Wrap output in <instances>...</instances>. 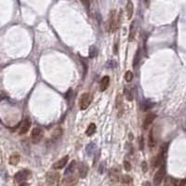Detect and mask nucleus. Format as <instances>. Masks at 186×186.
<instances>
[{
    "instance_id": "nucleus-23",
    "label": "nucleus",
    "mask_w": 186,
    "mask_h": 186,
    "mask_svg": "<svg viewBox=\"0 0 186 186\" xmlns=\"http://www.w3.org/2000/svg\"><path fill=\"white\" fill-rule=\"evenodd\" d=\"M139 62H140V48L137 50L136 54H135L134 60H133V66H134V67H136V66L138 65Z\"/></svg>"
},
{
    "instance_id": "nucleus-18",
    "label": "nucleus",
    "mask_w": 186,
    "mask_h": 186,
    "mask_svg": "<svg viewBox=\"0 0 186 186\" xmlns=\"http://www.w3.org/2000/svg\"><path fill=\"white\" fill-rule=\"evenodd\" d=\"M75 161H72L70 164H69V166L67 167V168L65 170V172H64V175H70L74 170V167H75Z\"/></svg>"
},
{
    "instance_id": "nucleus-10",
    "label": "nucleus",
    "mask_w": 186,
    "mask_h": 186,
    "mask_svg": "<svg viewBox=\"0 0 186 186\" xmlns=\"http://www.w3.org/2000/svg\"><path fill=\"white\" fill-rule=\"evenodd\" d=\"M68 159H69V156H68V155L63 156L62 159H60V160H59V161H57V162L53 165V168H55V170H60V168H62L63 167L66 166L67 162H68Z\"/></svg>"
},
{
    "instance_id": "nucleus-17",
    "label": "nucleus",
    "mask_w": 186,
    "mask_h": 186,
    "mask_svg": "<svg viewBox=\"0 0 186 186\" xmlns=\"http://www.w3.org/2000/svg\"><path fill=\"white\" fill-rule=\"evenodd\" d=\"M62 133V129H61V128H57V129L53 131V133H52V135H51V140H52V141H57L59 138L61 137Z\"/></svg>"
},
{
    "instance_id": "nucleus-14",
    "label": "nucleus",
    "mask_w": 186,
    "mask_h": 186,
    "mask_svg": "<svg viewBox=\"0 0 186 186\" xmlns=\"http://www.w3.org/2000/svg\"><path fill=\"white\" fill-rule=\"evenodd\" d=\"M119 175H120V167H113L111 170H110V176H111V179L114 180L115 182H116L119 178Z\"/></svg>"
},
{
    "instance_id": "nucleus-3",
    "label": "nucleus",
    "mask_w": 186,
    "mask_h": 186,
    "mask_svg": "<svg viewBox=\"0 0 186 186\" xmlns=\"http://www.w3.org/2000/svg\"><path fill=\"white\" fill-rule=\"evenodd\" d=\"M91 103V96L89 93H84L79 99V107L81 110H86Z\"/></svg>"
},
{
    "instance_id": "nucleus-8",
    "label": "nucleus",
    "mask_w": 186,
    "mask_h": 186,
    "mask_svg": "<svg viewBox=\"0 0 186 186\" xmlns=\"http://www.w3.org/2000/svg\"><path fill=\"white\" fill-rule=\"evenodd\" d=\"M155 115L154 114V113H150V114H148L147 115H146V117L144 118V121H143V125H142V126H143V129H147L148 128H149V126L153 123V121L155 120Z\"/></svg>"
},
{
    "instance_id": "nucleus-33",
    "label": "nucleus",
    "mask_w": 186,
    "mask_h": 186,
    "mask_svg": "<svg viewBox=\"0 0 186 186\" xmlns=\"http://www.w3.org/2000/svg\"><path fill=\"white\" fill-rule=\"evenodd\" d=\"M142 186H152V185H151V183H150V182H146L143 183V185H142Z\"/></svg>"
},
{
    "instance_id": "nucleus-21",
    "label": "nucleus",
    "mask_w": 186,
    "mask_h": 186,
    "mask_svg": "<svg viewBox=\"0 0 186 186\" xmlns=\"http://www.w3.org/2000/svg\"><path fill=\"white\" fill-rule=\"evenodd\" d=\"M77 182V178H74V177H70V178H67V179L65 180V184L69 185V186L74 185Z\"/></svg>"
},
{
    "instance_id": "nucleus-28",
    "label": "nucleus",
    "mask_w": 186,
    "mask_h": 186,
    "mask_svg": "<svg viewBox=\"0 0 186 186\" xmlns=\"http://www.w3.org/2000/svg\"><path fill=\"white\" fill-rule=\"evenodd\" d=\"M121 105H122V96L117 95V97H116V107L120 108Z\"/></svg>"
},
{
    "instance_id": "nucleus-35",
    "label": "nucleus",
    "mask_w": 186,
    "mask_h": 186,
    "mask_svg": "<svg viewBox=\"0 0 186 186\" xmlns=\"http://www.w3.org/2000/svg\"><path fill=\"white\" fill-rule=\"evenodd\" d=\"M20 186H30V185L28 183H26V182H22Z\"/></svg>"
},
{
    "instance_id": "nucleus-2",
    "label": "nucleus",
    "mask_w": 186,
    "mask_h": 186,
    "mask_svg": "<svg viewBox=\"0 0 186 186\" xmlns=\"http://www.w3.org/2000/svg\"><path fill=\"white\" fill-rule=\"evenodd\" d=\"M30 177H31V171L27 170H22L18 171L14 175V180L17 182H23L24 181L28 180Z\"/></svg>"
},
{
    "instance_id": "nucleus-11",
    "label": "nucleus",
    "mask_w": 186,
    "mask_h": 186,
    "mask_svg": "<svg viewBox=\"0 0 186 186\" xmlns=\"http://www.w3.org/2000/svg\"><path fill=\"white\" fill-rule=\"evenodd\" d=\"M109 84H110V77L108 75H105L100 80V91H104L105 89H107V88L109 87Z\"/></svg>"
},
{
    "instance_id": "nucleus-26",
    "label": "nucleus",
    "mask_w": 186,
    "mask_h": 186,
    "mask_svg": "<svg viewBox=\"0 0 186 186\" xmlns=\"http://www.w3.org/2000/svg\"><path fill=\"white\" fill-rule=\"evenodd\" d=\"M125 95L129 100H133V94H132V91L130 89H125Z\"/></svg>"
},
{
    "instance_id": "nucleus-25",
    "label": "nucleus",
    "mask_w": 186,
    "mask_h": 186,
    "mask_svg": "<svg viewBox=\"0 0 186 186\" xmlns=\"http://www.w3.org/2000/svg\"><path fill=\"white\" fill-rule=\"evenodd\" d=\"M133 77L134 75H133L132 72H130V71H126V73L125 74V79L126 82H131L133 79Z\"/></svg>"
},
{
    "instance_id": "nucleus-19",
    "label": "nucleus",
    "mask_w": 186,
    "mask_h": 186,
    "mask_svg": "<svg viewBox=\"0 0 186 186\" xmlns=\"http://www.w3.org/2000/svg\"><path fill=\"white\" fill-rule=\"evenodd\" d=\"M95 131H96V125L92 123L88 126V129L86 130V134L88 135V136H91V135L95 133Z\"/></svg>"
},
{
    "instance_id": "nucleus-6",
    "label": "nucleus",
    "mask_w": 186,
    "mask_h": 186,
    "mask_svg": "<svg viewBox=\"0 0 186 186\" xmlns=\"http://www.w3.org/2000/svg\"><path fill=\"white\" fill-rule=\"evenodd\" d=\"M30 126H31V120L29 119V118H25L24 120L22 121V123L19 126V133L21 135L27 133L30 129Z\"/></svg>"
},
{
    "instance_id": "nucleus-29",
    "label": "nucleus",
    "mask_w": 186,
    "mask_h": 186,
    "mask_svg": "<svg viewBox=\"0 0 186 186\" xmlns=\"http://www.w3.org/2000/svg\"><path fill=\"white\" fill-rule=\"evenodd\" d=\"M124 167H125V170L126 171H129L131 170V165L129 161H125L124 162Z\"/></svg>"
},
{
    "instance_id": "nucleus-4",
    "label": "nucleus",
    "mask_w": 186,
    "mask_h": 186,
    "mask_svg": "<svg viewBox=\"0 0 186 186\" xmlns=\"http://www.w3.org/2000/svg\"><path fill=\"white\" fill-rule=\"evenodd\" d=\"M165 174H166V167L164 165H162V167L156 171V173L155 174V177H154V184L155 186H158L162 182Z\"/></svg>"
},
{
    "instance_id": "nucleus-31",
    "label": "nucleus",
    "mask_w": 186,
    "mask_h": 186,
    "mask_svg": "<svg viewBox=\"0 0 186 186\" xmlns=\"http://www.w3.org/2000/svg\"><path fill=\"white\" fill-rule=\"evenodd\" d=\"M81 2L86 6L87 8L89 7V0H81Z\"/></svg>"
},
{
    "instance_id": "nucleus-12",
    "label": "nucleus",
    "mask_w": 186,
    "mask_h": 186,
    "mask_svg": "<svg viewBox=\"0 0 186 186\" xmlns=\"http://www.w3.org/2000/svg\"><path fill=\"white\" fill-rule=\"evenodd\" d=\"M155 128L152 129L151 131H150V135H149V138H148V144H149V147L150 148H154L156 144V140L155 138Z\"/></svg>"
},
{
    "instance_id": "nucleus-20",
    "label": "nucleus",
    "mask_w": 186,
    "mask_h": 186,
    "mask_svg": "<svg viewBox=\"0 0 186 186\" xmlns=\"http://www.w3.org/2000/svg\"><path fill=\"white\" fill-rule=\"evenodd\" d=\"M20 162V155H13L10 157V164L12 166H16Z\"/></svg>"
},
{
    "instance_id": "nucleus-32",
    "label": "nucleus",
    "mask_w": 186,
    "mask_h": 186,
    "mask_svg": "<svg viewBox=\"0 0 186 186\" xmlns=\"http://www.w3.org/2000/svg\"><path fill=\"white\" fill-rule=\"evenodd\" d=\"M142 143H143V140H142V138H141V145H140V148L141 149L143 148V144H142Z\"/></svg>"
},
{
    "instance_id": "nucleus-27",
    "label": "nucleus",
    "mask_w": 186,
    "mask_h": 186,
    "mask_svg": "<svg viewBox=\"0 0 186 186\" xmlns=\"http://www.w3.org/2000/svg\"><path fill=\"white\" fill-rule=\"evenodd\" d=\"M93 150H95V145L93 144V143H90V144L88 145V147H87V152H88V154H89V155H92Z\"/></svg>"
},
{
    "instance_id": "nucleus-22",
    "label": "nucleus",
    "mask_w": 186,
    "mask_h": 186,
    "mask_svg": "<svg viewBox=\"0 0 186 186\" xmlns=\"http://www.w3.org/2000/svg\"><path fill=\"white\" fill-rule=\"evenodd\" d=\"M135 36V22H133L130 25V33H129V41H132Z\"/></svg>"
},
{
    "instance_id": "nucleus-24",
    "label": "nucleus",
    "mask_w": 186,
    "mask_h": 186,
    "mask_svg": "<svg viewBox=\"0 0 186 186\" xmlns=\"http://www.w3.org/2000/svg\"><path fill=\"white\" fill-rule=\"evenodd\" d=\"M97 55V48L95 46H90L89 47V57L94 58Z\"/></svg>"
},
{
    "instance_id": "nucleus-7",
    "label": "nucleus",
    "mask_w": 186,
    "mask_h": 186,
    "mask_svg": "<svg viewBox=\"0 0 186 186\" xmlns=\"http://www.w3.org/2000/svg\"><path fill=\"white\" fill-rule=\"evenodd\" d=\"M42 136H43V133H42V130L40 128H35L32 131V141L33 143H38L41 139H42Z\"/></svg>"
},
{
    "instance_id": "nucleus-13",
    "label": "nucleus",
    "mask_w": 186,
    "mask_h": 186,
    "mask_svg": "<svg viewBox=\"0 0 186 186\" xmlns=\"http://www.w3.org/2000/svg\"><path fill=\"white\" fill-rule=\"evenodd\" d=\"M88 166L86 164L84 163H80L79 166H78V172H79V176L81 177V178H85V177L87 176L88 174Z\"/></svg>"
},
{
    "instance_id": "nucleus-16",
    "label": "nucleus",
    "mask_w": 186,
    "mask_h": 186,
    "mask_svg": "<svg viewBox=\"0 0 186 186\" xmlns=\"http://www.w3.org/2000/svg\"><path fill=\"white\" fill-rule=\"evenodd\" d=\"M178 185V181L171 177H167L165 181L164 186H177Z\"/></svg>"
},
{
    "instance_id": "nucleus-1",
    "label": "nucleus",
    "mask_w": 186,
    "mask_h": 186,
    "mask_svg": "<svg viewBox=\"0 0 186 186\" xmlns=\"http://www.w3.org/2000/svg\"><path fill=\"white\" fill-rule=\"evenodd\" d=\"M119 17L116 15L115 10H113L110 13V18H109V31L110 33H115L118 26H119Z\"/></svg>"
},
{
    "instance_id": "nucleus-30",
    "label": "nucleus",
    "mask_w": 186,
    "mask_h": 186,
    "mask_svg": "<svg viewBox=\"0 0 186 186\" xmlns=\"http://www.w3.org/2000/svg\"><path fill=\"white\" fill-rule=\"evenodd\" d=\"M122 182H123L124 183H129V182H131V178H130L129 176H128V175L123 176V178H122Z\"/></svg>"
},
{
    "instance_id": "nucleus-15",
    "label": "nucleus",
    "mask_w": 186,
    "mask_h": 186,
    "mask_svg": "<svg viewBox=\"0 0 186 186\" xmlns=\"http://www.w3.org/2000/svg\"><path fill=\"white\" fill-rule=\"evenodd\" d=\"M133 10H134L133 4L129 0V1H128V3H126V14H128V19H131L132 18Z\"/></svg>"
},
{
    "instance_id": "nucleus-9",
    "label": "nucleus",
    "mask_w": 186,
    "mask_h": 186,
    "mask_svg": "<svg viewBox=\"0 0 186 186\" xmlns=\"http://www.w3.org/2000/svg\"><path fill=\"white\" fill-rule=\"evenodd\" d=\"M60 179V175L57 172H49L47 175V182L48 184H54Z\"/></svg>"
},
{
    "instance_id": "nucleus-5",
    "label": "nucleus",
    "mask_w": 186,
    "mask_h": 186,
    "mask_svg": "<svg viewBox=\"0 0 186 186\" xmlns=\"http://www.w3.org/2000/svg\"><path fill=\"white\" fill-rule=\"evenodd\" d=\"M167 144H166L165 147L163 146L161 148V150H160V153L158 154V155L155 159V163H154L155 167H159V166L163 165V162L165 160V155L167 153Z\"/></svg>"
},
{
    "instance_id": "nucleus-34",
    "label": "nucleus",
    "mask_w": 186,
    "mask_h": 186,
    "mask_svg": "<svg viewBox=\"0 0 186 186\" xmlns=\"http://www.w3.org/2000/svg\"><path fill=\"white\" fill-rule=\"evenodd\" d=\"M103 163L100 164V173H103Z\"/></svg>"
}]
</instances>
